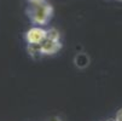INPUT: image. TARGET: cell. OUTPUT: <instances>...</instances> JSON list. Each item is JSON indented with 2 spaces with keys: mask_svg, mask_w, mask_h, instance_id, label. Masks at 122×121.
Listing matches in <instances>:
<instances>
[{
  "mask_svg": "<svg viewBox=\"0 0 122 121\" xmlns=\"http://www.w3.org/2000/svg\"><path fill=\"white\" fill-rule=\"evenodd\" d=\"M27 13L33 23L45 26L53 15V9L47 0H28Z\"/></svg>",
  "mask_w": 122,
  "mask_h": 121,
  "instance_id": "6da1fadb",
  "label": "cell"
},
{
  "mask_svg": "<svg viewBox=\"0 0 122 121\" xmlns=\"http://www.w3.org/2000/svg\"><path fill=\"white\" fill-rule=\"evenodd\" d=\"M62 48L61 33L56 28L47 29L45 40L39 45V51L41 55H55Z\"/></svg>",
  "mask_w": 122,
  "mask_h": 121,
  "instance_id": "7a4b0ae2",
  "label": "cell"
},
{
  "mask_svg": "<svg viewBox=\"0 0 122 121\" xmlns=\"http://www.w3.org/2000/svg\"><path fill=\"white\" fill-rule=\"evenodd\" d=\"M46 33H47V30H45L41 27H33V28H30L25 33V40H27L28 45H30V46H39L45 40Z\"/></svg>",
  "mask_w": 122,
  "mask_h": 121,
  "instance_id": "3957f363",
  "label": "cell"
},
{
  "mask_svg": "<svg viewBox=\"0 0 122 121\" xmlns=\"http://www.w3.org/2000/svg\"><path fill=\"white\" fill-rule=\"evenodd\" d=\"M115 121H122V109H120L116 114V117H115Z\"/></svg>",
  "mask_w": 122,
  "mask_h": 121,
  "instance_id": "277c9868",
  "label": "cell"
},
{
  "mask_svg": "<svg viewBox=\"0 0 122 121\" xmlns=\"http://www.w3.org/2000/svg\"><path fill=\"white\" fill-rule=\"evenodd\" d=\"M51 121H61V119H59V117H52Z\"/></svg>",
  "mask_w": 122,
  "mask_h": 121,
  "instance_id": "5b68a950",
  "label": "cell"
}]
</instances>
